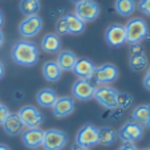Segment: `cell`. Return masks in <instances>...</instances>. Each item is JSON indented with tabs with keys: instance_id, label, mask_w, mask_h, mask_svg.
Returning a JSON list of instances; mask_svg holds the SVG:
<instances>
[{
	"instance_id": "8d00e7d4",
	"label": "cell",
	"mask_w": 150,
	"mask_h": 150,
	"mask_svg": "<svg viewBox=\"0 0 150 150\" xmlns=\"http://www.w3.org/2000/svg\"><path fill=\"white\" fill-rule=\"evenodd\" d=\"M72 150H89V149H84V147H80V146H76V145H74Z\"/></svg>"
},
{
	"instance_id": "5b68a950",
	"label": "cell",
	"mask_w": 150,
	"mask_h": 150,
	"mask_svg": "<svg viewBox=\"0 0 150 150\" xmlns=\"http://www.w3.org/2000/svg\"><path fill=\"white\" fill-rule=\"evenodd\" d=\"M117 94H118L117 89L108 86V85H102V86L96 88L93 98L104 108L117 109Z\"/></svg>"
},
{
	"instance_id": "7c38bea8",
	"label": "cell",
	"mask_w": 150,
	"mask_h": 150,
	"mask_svg": "<svg viewBox=\"0 0 150 150\" xmlns=\"http://www.w3.org/2000/svg\"><path fill=\"white\" fill-rule=\"evenodd\" d=\"M105 40L112 47H121L126 44V32L125 25L118 23L110 24L105 32Z\"/></svg>"
},
{
	"instance_id": "4dcf8cb0",
	"label": "cell",
	"mask_w": 150,
	"mask_h": 150,
	"mask_svg": "<svg viewBox=\"0 0 150 150\" xmlns=\"http://www.w3.org/2000/svg\"><path fill=\"white\" fill-rule=\"evenodd\" d=\"M144 86H145V89L150 91V68H147L146 73H145V77H144Z\"/></svg>"
},
{
	"instance_id": "e0dca14e",
	"label": "cell",
	"mask_w": 150,
	"mask_h": 150,
	"mask_svg": "<svg viewBox=\"0 0 150 150\" xmlns=\"http://www.w3.org/2000/svg\"><path fill=\"white\" fill-rule=\"evenodd\" d=\"M77 60L79 59H77V56L73 53V52L61 51V52H59V56H57V59H56V62L62 72H69V71H73Z\"/></svg>"
},
{
	"instance_id": "f1b7e54d",
	"label": "cell",
	"mask_w": 150,
	"mask_h": 150,
	"mask_svg": "<svg viewBox=\"0 0 150 150\" xmlns=\"http://www.w3.org/2000/svg\"><path fill=\"white\" fill-rule=\"evenodd\" d=\"M137 7L145 16L150 17V0H139Z\"/></svg>"
},
{
	"instance_id": "2e32d148",
	"label": "cell",
	"mask_w": 150,
	"mask_h": 150,
	"mask_svg": "<svg viewBox=\"0 0 150 150\" xmlns=\"http://www.w3.org/2000/svg\"><path fill=\"white\" fill-rule=\"evenodd\" d=\"M1 126L8 136H17V134L23 133L24 125L17 113H9V116L6 118Z\"/></svg>"
},
{
	"instance_id": "e575fe53",
	"label": "cell",
	"mask_w": 150,
	"mask_h": 150,
	"mask_svg": "<svg viewBox=\"0 0 150 150\" xmlns=\"http://www.w3.org/2000/svg\"><path fill=\"white\" fill-rule=\"evenodd\" d=\"M3 24H4V16H3V13H1V11H0V28L3 27Z\"/></svg>"
},
{
	"instance_id": "60d3db41",
	"label": "cell",
	"mask_w": 150,
	"mask_h": 150,
	"mask_svg": "<svg viewBox=\"0 0 150 150\" xmlns=\"http://www.w3.org/2000/svg\"><path fill=\"white\" fill-rule=\"evenodd\" d=\"M142 150H150V149H142Z\"/></svg>"
},
{
	"instance_id": "9c48e42d",
	"label": "cell",
	"mask_w": 150,
	"mask_h": 150,
	"mask_svg": "<svg viewBox=\"0 0 150 150\" xmlns=\"http://www.w3.org/2000/svg\"><path fill=\"white\" fill-rule=\"evenodd\" d=\"M42 29V19L39 15H33V16H27L23 19L19 24V33L23 37H35L39 35V32Z\"/></svg>"
},
{
	"instance_id": "30bf717a",
	"label": "cell",
	"mask_w": 150,
	"mask_h": 150,
	"mask_svg": "<svg viewBox=\"0 0 150 150\" xmlns=\"http://www.w3.org/2000/svg\"><path fill=\"white\" fill-rule=\"evenodd\" d=\"M93 79L97 84H101V85H106V84H110V82H114L118 79V68H117L114 64H110V62L102 64V65L96 68Z\"/></svg>"
},
{
	"instance_id": "ab89813d",
	"label": "cell",
	"mask_w": 150,
	"mask_h": 150,
	"mask_svg": "<svg viewBox=\"0 0 150 150\" xmlns=\"http://www.w3.org/2000/svg\"><path fill=\"white\" fill-rule=\"evenodd\" d=\"M147 108H149V112H150V104H147Z\"/></svg>"
},
{
	"instance_id": "cb8c5ba5",
	"label": "cell",
	"mask_w": 150,
	"mask_h": 150,
	"mask_svg": "<svg viewBox=\"0 0 150 150\" xmlns=\"http://www.w3.org/2000/svg\"><path fill=\"white\" fill-rule=\"evenodd\" d=\"M147 56L145 52L134 53L129 56V65L134 72H141L147 67Z\"/></svg>"
},
{
	"instance_id": "9a60e30c",
	"label": "cell",
	"mask_w": 150,
	"mask_h": 150,
	"mask_svg": "<svg viewBox=\"0 0 150 150\" xmlns=\"http://www.w3.org/2000/svg\"><path fill=\"white\" fill-rule=\"evenodd\" d=\"M96 68L97 67L94 65L93 61H91V60H88V59H81V60H77L76 65H74V68L72 72H73L79 79L89 80V81H91L94 76Z\"/></svg>"
},
{
	"instance_id": "603a6c76",
	"label": "cell",
	"mask_w": 150,
	"mask_h": 150,
	"mask_svg": "<svg viewBox=\"0 0 150 150\" xmlns=\"http://www.w3.org/2000/svg\"><path fill=\"white\" fill-rule=\"evenodd\" d=\"M116 12L121 16H130L137 8V4L134 0H116L114 3Z\"/></svg>"
},
{
	"instance_id": "7a4b0ae2",
	"label": "cell",
	"mask_w": 150,
	"mask_h": 150,
	"mask_svg": "<svg viewBox=\"0 0 150 150\" xmlns=\"http://www.w3.org/2000/svg\"><path fill=\"white\" fill-rule=\"evenodd\" d=\"M125 32H126V42L127 44H139L142 40L150 37L149 27L144 19L134 17L130 19L125 24Z\"/></svg>"
},
{
	"instance_id": "6da1fadb",
	"label": "cell",
	"mask_w": 150,
	"mask_h": 150,
	"mask_svg": "<svg viewBox=\"0 0 150 150\" xmlns=\"http://www.w3.org/2000/svg\"><path fill=\"white\" fill-rule=\"evenodd\" d=\"M11 56L16 64L21 67H33L39 61V49L32 41L19 40L13 44L11 51Z\"/></svg>"
},
{
	"instance_id": "3957f363",
	"label": "cell",
	"mask_w": 150,
	"mask_h": 150,
	"mask_svg": "<svg viewBox=\"0 0 150 150\" xmlns=\"http://www.w3.org/2000/svg\"><path fill=\"white\" fill-rule=\"evenodd\" d=\"M68 136L65 132L59 130V129H49L44 132V139L42 145L44 150H62L67 146Z\"/></svg>"
},
{
	"instance_id": "d6986e66",
	"label": "cell",
	"mask_w": 150,
	"mask_h": 150,
	"mask_svg": "<svg viewBox=\"0 0 150 150\" xmlns=\"http://www.w3.org/2000/svg\"><path fill=\"white\" fill-rule=\"evenodd\" d=\"M57 100V94L53 89L51 88H44L40 89L36 94V101L40 106L42 108H52Z\"/></svg>"
},
{
	"instance_id": "4fadbf2b",
	"label": "cell",
	"mask_w": 150,
	"mask_h": 150,
	"mask_svg": "<svg viewBox=\"0 0 150 150\" xmlns=\"http://www.w3.org/2000/svg\"><path fill=\"white\" fill-rule=\"evenodd\" d=\"M74 110V100L73 97L69 96H62V97H57L54 105L52 106V112L56 117L59 118H64L68 117L73 113Z\"/></svg>"
},
{
	"instance_id": "74e56055",
	"label": "cell",
	"mask_w": 150,
	"mask_h": 150,
	"mask_svg": "<svg viewBox=\"0 0 150 150\" xmlns=\"http://www.w3.org/2000/svg\"><path fill=\"white\" fill-rule=\"evenodd\" d=\"M145 126H146L147 129H149V130H150V118L147 120V122H146V124H145Z\"/></svg>"
},
{
	"instance_id": "ba28073f",
	"label": "cell",
	"mask_w": 150,
	"mask_h": 150,
	"mask_svg": "<svg viewBox=\"0 0 150 150\" xmlns=\"http://www.w3.org/2000/svg\"><path fill=\"white\" fill-rule=\"evenodd\" d=\"M73 13L79 19H81L84 23H89V21H93V20H96L98 17L100 7L93 0H84L81 3L76 4Z\"/></svg>"
},
{
	"instance_id": "f35d334b",
	"label": "cell",
	"mask_w": 150,
	"mask_h": 150,
	"mask_svg": "<svg viewBox=\"0 0 150 150\" xmlns=\"http://www.w3.org/2000/svg\"><path fill=\"white\" fill-rule=\"evenodd\" d=\"M71 1L74 4H79V3H81V1H84V0H71Z\"/></svg>"
},
{
	"instance_id": "8fae6325",
	"label": "cell",
	"mask_w": 150,
	"mask_h": 150,
	"mask_svg": "<svg viewBox=\"0 0 150 150\" xmlns=\"http://www.w3.org/2000/svg\"><path fill=\"white\" fill-rule=\"evenodd\" d=\"M96 86L92 84L89 80H81L79 79L72 86V94L76 100L80 101H88L94 97Z\"/></svg>"
},
{
	"instance_id": "484cf974",
	"label": "cell",
	"mask_w": 150,
	"mask_h": 150,
	"mask_svg": "<svg viewBox=\"0 0 150 150\" xmlns=\"http://www.w3.org/2000/svg\"><path fill=\"white\" fill-rule=\"evenodd\" d=\"M149 118H150V112H149L147 105H139L132 113V121L137 122V124L142 125V126L146 124Z\"/></svg>"
},
{
	"instance_id": "277c9868",
	"label": "cell",
	"mask_w": 150,
	"mask_h": 150,
	"mask_svg": "<svg viewBox=\"0 0 150 150\" xmlns=\"http://www.w3.org/2000/svg\"><path fill=\"white\" fill-rule=\"evenodd\" d=\"M96 145H98V127L92 124L84 125L76 134V146L89 149Z\"/></svg>"
},
{
	"instance_id": "d590c367",
	"label": "cell",
	"mask_w": 150,
	"mask_h": 150,
	"mask_svg": "<svg viewBox=\"0 0 150 150\" xmlns=\"http://www.w3.org/2000/svg\"><path fill=\"white\" fill-rule=\"evenodd\" d=\"M0 150H11L7 145H4V144H0Z\"/></svg>"
},
{
	"instance_id": "44dd1931",
	"label": "cell",
	"mask_w": 150,
	"mask_h": 150,
	"mask_svg": "<svg viewBox=\"0 0 150 150\" xmlns=\"http://www.w3.org/2000/svg\"><path fill=\"white\" fill-rule=\"evenodd\" d=\"M118 138V134L110 126H102L98 127V145L102 146H110Z\"/></svg>"
},
{
	"instance_id": "d4e9b609",
	"label": "cell",
	"mask_w": 150,
	"mask_h": 150,
	"mask_svg": "<svg viewBox=\"0 0 150 150\" xmlns=\"http://www.w3.org/2000/svg\"><path fill=\"white\" fill-rule=\"evenodd\" d=\"M20 12L25 16H33L40 11V0H21L20 1Z\"/></svg>"
},
{
	"instance_id": "4316f807",
	"label": "cell",
	"mask_w": 150,
	"mask_h": 150,
	"mask_svg": "<svg viewBox=\"0 0 150 150\" xmlns=\"http://www.w3.org/2000/svg\"><path fill=\"white\" fill-rule=\"evenodd\" d=\"M133 104V96L125 92H118L117 94V108L121 109H127L130 108Z\"/></svg>"
},
{
	"instance_id": "f546056e",
	"label": "cell",
	"mask_w": 150,
	"mask_h": 150,
	"mask_svg": "<svg viewBox=\"0 0 150 150\" xmlns=\"http://www.w3.org/2000/svg\"><path fill=\"white\" fill-rule=\"evenodd\" d=\"M9 113H11V112L7 108V105L0 102V125H3V122L6 121V118L9 116Z\"/></svg>"
},
{
	"instance_id": "ffe728a7",
	"label": "cell",
	"mask_w": 150,
	"mask_h": 150,
	"mask_svg": "<svg viewBox=\"0 0 150 150\" xmlns=\"http://www.w3.org/2000/svg\"><path fill=\"white\" fill-rule=\"evenodd\" d=\"M62 71L60 69V67L57 65V62L53 61V60H49L44 64L42 67V76L47 81L49 82H56L61 79Z\"/></svg>"
},
{
	"instance_id": "8992f818",
	"label": "cell",
	"mask_w": 150,
	"mask_h": 150,
	"mask_svg": "<svg viewBox=\"0 0 150 150\" xmlns=\"http://www.w3.org/2000/svg\"><path fill=\"white\" fill-rule=\"evenodd\" d=\"M117 134L122 142L134 144V142L139 141L144 136V126L134 121H127L122 125L121 129L117 132Z\"/></svg>"
},
{
	"instance_id": "ac0fdd59",
	"label": "cell",
	"mask_w": 150,
	"mask_h": 150,
	"mask_svg": "<svg viewBox=\"0 0 150 150\" xmlns=\"http://www.w3.org/2000/svg\"><path fill=\"white\" fill-rule=\"evenodd\" d=\"M41 48L47 53H59L61 49V39L57 33H47L41 39Z\"/></svg>"
},
{
	"instance_id": "1f68e13d",
	"label": "cell",
	"mask_w": 150,
	"mask_h": 150,
	"mask_svg": "<svg viewBox=\"0 0 150 150\" xmlns=\"http://www.w3.org/2000/svg\"><path fill=\"white\" fill-rule=\"evenodd\" d=\"M118 150H138L137 146L134 144H130V142H124V144L120 146Z\"/></svg>"
},
{
	"instance_id": "836d02e7",
	"label": "cell",
	"mask_w": 150,
	"mask_h": 150,
	"mask_svg": "<svg viewBox=\"0 0 150 150\" xmlns=\"http://www.w3.org/2000/svg\"><path fill=\"white\" fill-rule=\"evenodd\" d=\"M3 41H4V33L1 32V29H0V47L3 45Z\"/></svg>"
},
{
	"instance_id": "52a82bcc",
	"label": "cell",
	"mask_w": 150,
	"mask_h": 150,
	"mask_svg": "<svg viewBox=\"0 0 150 150\" xmlns=\"http://www.w3.org/2000/svg\"><path fill=\"white\" fill-rule=\"evenodd\" d=\"M17 114L27 129L28 127H40V125L44 122V116L41 114V112L32 105H25L23 108H20Z\"/></svg>"
},
{
	"instance_id": "7402d4cb",
	"label": "cell",
	"mask_w": 150,
	"mask_h": 150,
	"mask_svg": "<svg viewBox=\"0 0 150 150\" xmlns=\"http://www.w3.org/2000/svg\"><path fill=\"white\" fill-rule=\"evenodd\" d=\"M64 19H65L67 25H68L69 35H80L84 32L85 23L81 19H79L74 13H67L65 16H64Z\"/></svg>"
},
{
	"instance_id": "d6a6232c",
	"label": "cell",
	"mask_w": 150,
	"mask_h": 150,
	"mask_svg": "<svg viewBox=\"0 0 150 150\" xmlns=\"http://www.w3.org/2000/svg\"><path fill=\"white\" fill-rule=\"evenodd\" d=\"M3 76H4V65L1 64V61H0V80L3 79Z\"/></svg>"
},
{
	"instance_id": "83f0119b",
	"label": "cell",
	"mask_w": 150,
	"mask_h": 150,
	"mask_svg": "<svg viewBox=\"0 0 150 150\" xmlns=\"http://www.w3.org/2000/svg\"><path fill=\"white\" fill-rule=\"evenodd\" d=\"M54 28H56L57 35H68V25H67V21H65V19H64V16L60 17L56 21Z\"/></svg>"
},
{
	"instance_id": "5bb4252c",
	"label": "cell",
	"mask_w": 150,
	"mask_h": 150,
	"mask_svg": "<svg viewBox=\"0 0 150 150\" xmlns=\"http://www.w3.org/2000/svg\"><path fill=\"white\" fill-rule=\"evenodd\" d=\"M44 139V130L40 127H28L21 133V141L29 149H37L42 145Z\"/></svg>"
}]
</instances>
